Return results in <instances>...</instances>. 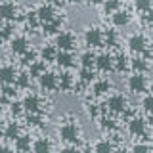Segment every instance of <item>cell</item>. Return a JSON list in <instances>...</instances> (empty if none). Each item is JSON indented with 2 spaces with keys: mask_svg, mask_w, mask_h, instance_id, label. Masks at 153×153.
<instances>
[{
  "mask_svg": "<svg viewBox=\"0 0 153 153\" xmlns=\"http://www.w3.org/2000/svg\"><path fill=\"white\" fill-rule=\"evenodd\" d=\"M59 138L65 143H73V146H76V143L82 140L80 124L76 123L73 117H65V121L61 123V126H59Z\"/></svg>",
  "mask_w": 153,
  "mask_h": 153,
  "instance_id": "1",
  "label": "cell"
},
{
  "mask_svg": "<svg viewBox=\"0 0 153 153\" xmlns=\"http://www.w3.org/2000/svg\"><path fill=\"white\" fill-rule=\"evenodd\" d=\"M126 46H128V50H130L132 54L142 56L143 52H146L147 48H149V40H147L146 35H142V33H134V35L128 36Z\"/></svg>",
  "mask_w": 153,
  "mask_h": 153,
  "instance_id": "2",
  "label": "cell"
},
{
  "mask_svg": "<svg viewBox=\"0 0 153 153\" xmlns=\"http://www.w3.org/2000/svg\"><path fill=\"white\" fill-rule=\"evenodd\" d=\"M84 44L92 50V48H102L105 44V35L102 29L98 27H88L84 31Z\"/></svg>",
  "mask_w": 153,
  "mask_h": 153,
  "instance_id": "3",
  "label": "cell"
},
{
  "mask_svg": "<svg viewBox=\"0 0 153 153\" xmlns=\"http://www.w3.org/2000/svg\"><path fill=\"white\" fill-rule=\"evenodd\" d=\"M105 107H107V111L113 113V115H124V111L128 109V102H126V98H124L123 94H113V96H109Z\"/></svg>",
  "mask_w": 153,
  "mask_h": 153,
  "instance_id": "4",
  "label": "cell"
},
{
  "mask_svg": "<svg viewBox=\"0 0 153 153\" xmlns=\"http://www.w3.org/2000/svg\"><path fill=\"white\" fill-rule=\"evenodd\" d=\"M56 48L57 50H65V52H73L75 50V46H76V38L73 33H69V31H61V33H57L56 35Z\"/></svg>",
  "mask_w": 153,
  "mask_h": 153,
  "instance_id": "5",
  "label": "cell"
},
{
  "mask_svg": "<svg viewBox=\"0 0 153 153\" xmlns=\"http://www.w3.org/2000/svg\"><path fill=\"white\" fill-rule=\"evenodd\" d=\"M126 86L132 94H142L147 90V79L143 73H132L126 80Z\"/></svg>",
  "mask_w": 153,
  "mask_h": 153,
  "instance_id": "6",
  "label": "cell"
},
{
  "mask_svg": "<svg viewBox=\"0 0 153 153\" xmlns=\"http://www.w3.org/2000/svg\"><path fill=\"white\" fill-rule=\"evenodd\" d=\"M38 86H40V90H44V92H52V90L59 88V76L56 73H52V71H46V73L38 79Z\"/></svg>",
  "mask_w": 153,
  "mask_h": 153,
  "instance_id": "7",
  "label": "cell"
},
{
  "mask_svg": "<svg viewBox=\"0 0 153 153\" xmlns=\"http://www.w3.org/2000/svg\"><path fill=\"white\" fill-rule=\"evenodd\" d=\"M29 48H31V44H29V38L23 36V35H17V36H13L12 40H10V52H12V54H16V56H23Z\"/></svg>",
  "mask_w": 153,
  "mask_h": 153,
  "instance_id": "8",
  "label": "cell"
},
{
  "mask_svg": "<svg viewBox=\"0 0 153 153\" xmlns=\"http://www.w3.org/2000/svg\"><path fill=\"white\" fill-rule=\"evenodd\" d=\"M146 132H147V124L142 117H132L130 121H128V134H130V136L142 138V136H146Z\"/></svg>",
  "mask_w": 153,
  "mask_h": 153,
  "instance_id": "9",
  "label": "cell"
},
{
  "mask_svg": "<svg viewBox=\"0 0 153 153\" xmlns=\"http://www.w3.org/2000/svg\"><path fill=\"white\" fill-rule=\"evenodd\" d=\"M21 102H23V107H25L27 113H38V111H40V107H42L40 96L35 94V92H29L25 98L21 100Z\"/></svg>",
  "mask_w": 153,
  "mask_h": 153,
  "instance_id": "10",
  "label": "cell"
},
{
  "mask_svg": "<svg viewBox=\"0 0 153 153\" xmlns=\"http://www.w3.org/2000/svg\"><path fill=\"white\" fill-rule=\"evenodd\" d=\"M36 13H38V19H40L42 25H44V23L54 21V19L57 17V16H56V6H52V4H46V2H42L40 6L36 8Z\"/></svg>",
  "mask_w": 153,
  "mask_h": 153,
  "instance_id": "11",
  "label": "cell"
},
{
  "mask_svg": "<svg viewBox=\"0 0 153 153\" xmlns=\"http://www.w3.org/2000/svg\"><path fill=\"white\" fill-rule=\"evenodd\" d=\"M96 69L105 73V71H111L115 69V56H111L109 52H103L96 57Z\"/></svg>",
  "mask_w": 153,
  "mask_h": 153,
  "instance_id": "12",
  "label": "cell"
},
{
  "mask_svg": "<svg viewBox=\"0 0 153 153\" xmlns=\"http://www.w3.org/2000/svg\"><path fill=\"white\" fill-rule=\"evenodd\" d=\"M16 17H17L16 2H8V0L0 2V19H2V21H13Z\"/></svg>",
  "mask_w": 153,
  "mask_h": 153,
  "instance_id": "13",
  "label": "cell"
},
{
  "mask_svg": "<svg viewBox=\"0 0 153 153\" xmlns=\"http://www.w3.org/2000/svg\"><path fill=\"white\" fill-rule=\"evenodd\" d=\"M33 153H54V143L48 136H40L33 142Z\"/></svg>",
  "mask_w": 153,
  "mask_h": 153,
  "instance_id": "14",
  "label": "cell"
},
{
  "mask_svg": "<svg viewBox=\"0 0 153 153\" xmlns=\"http://www.w3.org/2000/svg\"><path fill=\"white\" fill-rule=\"evenodd\" d=\"M17 71L13 65H2L0 67V84H16Z\"/></svg>",
  "mask_w": 153,
  "mask_h": 153,
  "instance_id": "15",
  "label": "cell"
},
{
  "mask_svg": "<svg viewBox=\"0 0 153 153\" xmlns=\"http://www.w3.org/2000/svg\"><path fill=\"white\" fill-rule=\"evenodd\" d=\"M56 63L61 67V69H71L75 65V56L73 52H65V50H59L57 52V57H56Z\"/></svg>",
  "mask_w": 153,
  "mask_h": 153,
  "instance_id": "16",
  "label": "cell"
},
{
  "mask_svg": "<svg viewBox=\"0 0 153 153\" xmlns=\"http://www.w3.org/2000/svg\"><path fill=\"white\" fill-rule=\"evenodd\" d=\"M149 59H146L143 56H136L130 59V69L134 71V73H143L146 75L147 71H149Z\"/></svg>",
  "mask_w": 153,
  "mask_h": 153,
  "instance_id": "17",
  "label": "cell"
},
{
  "mask_svg": "<svg viewBox=\"0 0 153 153\" xmlns=\"http://www.w3.org/2000/svg\"><path fill=\"white\" fill-rule=\"evenodd\" d=\"M111 23L113 27H126L128 23H130V12H126V10H117L115 13H111Z\"/></svg>",
  "mask_w": 153,
  "mask_h": 153,
  "instance_id": "18",
  "label": "cell"
},
{
  "mask_svg": "<svg viewBox=\"0 0 153 153\" xmlns=\"http://www.w3.org/2000/svg\"><path fill=\"white\" fill-rule=\"evenodd\" d=\"M57 48L56 44H44L40 48V52H38V56H40V59L42 61H46V63H52V61H56V57H57Z\"/></svg>",
  "mask_w": 153,
  "mask_h": 153,
  "instance_id": "19",
  "label": "cell"
},
{
  "mask_svg": "<svg viewBox=\"0 0 153 153\" xmlns=\"http://www.w3.org/2000/svg\"><path fill=\"white\" fill-rule=\"evenodd\" d=\"M13 143H16V151H19V153L31 151V147H33V140H31L29 134H21L19 138L13 140Z\"/></svg>",
  "mask_w": 153,
  "mask_h": 153,
  "instance_id": "20",
  "label": "cell"
},
{
  "mask_svg": "<svg viewBox=\"0 0 153 153\" xmlns=\"http://www.w3.org/2000/svg\"><path fill=\"white\" fill-rule=\"evenodd\" d=\"M17 86L16 84H2V94H0V103L12 102L13 98L17 96Z\"/></svg>",
  "mask_w": 153,
  "mask_h": 153,
  "instance_id": "21",
  "label": "cell"
},
{
  "mask_svg": "<svg viewBox=\"0 0 153 153\" xmlns=\"http://www.w3.org/2000/svg\"><path fill=\"white\" fill-rule=\"evenodd\" d=\"M25 123H27V126H31V128H42V126L46 124L42 111H38V113H29L27 119H25Z\"/></svg>",
  "mask_w": 153,
  "mask_h": 153,
  "instance_id": "22",
  "label": "cell"
},
{
  "mask_svg": "<svg viewBox=\"0 0 153 153\" xmlns=\"http://www.w3.org/2000/svg\"><path fill=\"white\" fill-rule=\"evenodd\" d=\"M75 84H76V79L71 73H63V75L59 76V90H61V92L75 90Z\"/></svg>",
  "mask_w": 153,
  "mask_h": 153,
  "instance_id": "23",
  "label": "cell"
},
{
  "mask_svg": "<svg viewBox=\"0 0 153 153\" xmlns=\"http://www.w3.org/2000/svg\"><path fill=\"white\" fill-rule=\"evenodd\" d=\"M2 136L6 138L8 142H13L16 138L21 136V126H19L17 123H8V124H6V130H4Z\"/></svg>",
  "mask_w": 153,
  "mask_h": 153,
  "instance_id": "24",
  "label": "cell"
},
{
  "mask_svg": "<svg viewBox=\"0 0 153 153\" xmlns=\"http://www.w3.org/2000/svg\"><path fill=\"white\" fill-rule=\"evenodd\" d=\"M44 73H46V61L36 59L33 65H29V75H31L33 79H40Z\"/></svg>",
  "mask_w": 153,
  "mask_h": 153,
  "instance_id": "25",
  "label": "cell"
},
{
  "mask_svg": "<svg viewBox=\"0 0 153 153\" xmlns=\"http://www.w3.org/2000/svg\"><path fill=\"white\" fill-rule=\"evenodd\" d=\"M100 128H102L103 132H113V130L119 128V123H117V119L103 115V117H100Z\"/></svg>",
  "mask_w": 153,
  "mask_h": 153,
  "instance_id": "26",
  "label": "cell"
},
{
  "mask_svg": "<svg viewBox=\"0 0 153 153\" xmlns=\"http://www.w3.org/2000/svg\"><path fill=\"white\" fill-rule=\"evenodd\" d=\"M115 151V146L111 140L103 138V140H98L94 143V153H113Z\"/></svg>",
  "mask_w": 153,
  "mask_h": 153,
  "instance_id": "27",
  "label": "cell"
},
{
  "mask_svg": "<svg viewBox=\"0 0 153 153\" xmlns=\"http://www.w3.org/2000/svg\"><path fill=\"white\" fill-rule=\"evenodd\" d=\"M61 25H63L61 17H56L54 21L44 23V25H42V29H44V35H57V33H61Z\"/></svg>",
  "mask_w": 153,
  "mask_h": 153,
  "instance_id": "28",
  "label": "cell"
},
{
  "mask_svg": "<svg viewBox=\"0 0 153 153\" xmlns=\"http://www.w3.org/2000/svg\"><path fill=\"white\" fill-rule=\"evenodd\" d=\"M94 94L96 96H103L107 94L109 90H111V82H109L107 79H100V80H94V86H92Z\"/></svg>",
  "mask_w": 153,
  "mask_h": 153,
  "instance_id": "29",
  "label": "cell"
},
{
  "mask_svg": "<svg viewBox=\"0 0 153 153\" xmlns=\"http://www.w3.org/2000/svg\"><path fill=\"white\" fill-rule=\"evenodd\" d=\"M25 23H27V27L31 29V31H36L38 27H42L40 19H38L36 10H35V12H27V13H25Z\"/></svg>",
  "mask_w": 153,
  "mask_h": 153,
  "instance_id": "30",
  "label": "cell"
},
{
  "mask_svg": "<svg viewBox=\"0 0 153 153\" xmlns=\"http://www.w3.org/2000/svg\"><path fill=\"white\" fill-rule=\"evenodd\" d=\"M96 56L92 50H86V52H82V54H80V65L82 67H90V69H92V67H96Z\"/></svg>",
  "mask_w": 153,
  "mask_h": 153,
  "instance_id": "31",
  "label": "cell"
},
{
  "mask_svg": "<svg viewBox=\"0 0 153 153\" xmlns=\"http://www.w3.org/2000/svg\"><path fill=\"white\" fill-rule=\"evenodd\" d=\"M128 67H130V59H128L124 54H117V56H115V71L123 73V71L128 69Z\"/></svg>",
  "mask_w": 153,
  "mask_h": 153,
  "instance_id": "32",
  "label": "cell"
},
{
  "mask_svg": "<svg viewBox=\"0 0 153 153\" xmlns=\"http://www.w3.org/2000/svg\"><path fill=\"white\" fill-rule=\"evenodd\" d=\"M79 80L82 84H92L94 82V71L90 67H80L79 71Z\"/></svg>",
  "mask_w": 153,
  "mask_h": 153,
  "instance_id": "33",
  "label": "cell"
},
{
  "mask_svg": "<svg viewBox=\"0 0 153 153\" xmlns=\"http://www.w3.org/2000/svg\"><path fill=\"white\" fill-rule=\"evenodd\" d=\"M31 80H33V76L29 75V71L27 73H19L17 79H16V86L19 90H27L29 86H31Z\"/></svg>",
  "mask_w": 153,
  "mask_h": 153,
  "instance_id": "34",
  "label": "cell"
},
{
  "mask_svg": "<svg viewBox=\"0 0 153 153\" xmlns=\"http://www.w3.org/2000/svg\"><path fill=\"white\" fill-rule=\"evenodd\" d=\"M38 57H40V56H38V52H36V50H33V48H29L25 54L21 56V63L25 65V67H29V65H33V63H35Z\"/></svg>",
  "mask_w": 153,
  "mask_h": 153,
  "instance_id": "35",
  "label": "cell"
},
{
  "mask_svg": "<svg viewBox=\"0 0 153 153\" xmlns=\"http://www.w3.org/2000/svg\"><path fill=\"white\" fill-rule=\"evenodd\" d=\"M102 8H103V13H109V16H111L117 10H121V0H103Z\"/></svg>",
  "mask_w": 153,
  "mask_h": 153,
  "instance_id": "36",
  "label": "cell"
},
{
  "mask_svg": "<svg viewBox=\"0 0 153 153\" xmlns=\"http://www.w3.org/2000/svg\"><path fill=\"white\" fill-rule=\"evenodd\" d=\"M134 8H136L138 12H142V13L151 12V8H153V0H134Z\"/></svg>",
  "mask_w": 153,
  "mask_h": 153,
  "instance_id": "37",
  "label": "cell"
},
{
  "mask_svg": "<svg viewBox=\"0 0 153 153\" xmlns=\"http://www.w3.org/2000/svg\"><path fill=\"white\" fill-rule=\"evenodd\" d=\"M23 111H25L23 102H10V113H12V117H19Z\"/></svg>",
  "mask_w": 153,
  "mask_h": 153,
  "instance_id": "38",
  "label": "cell"
},
{
  "mask_svg": "<svg viewBox=\"0 0 153 153\" xmlns=\"http://www.w3.org/2000/svg\"><path fill=\"white\" fill-rule=\"evenodd\" d=\"M142 107L147 115H153V94H147L146 98L142 100Z\"/></svg>",
  "mask_w": 153,
  "mask_h": 153,
  "instance_id": "39",
  "label": "cell"
},
{
  "mask_svg": "<svg viewBox=\"0 0 153 153\" xmlns=\"http://www.w3.org/2000/svg\"><path fill=\"white\" fill-rule=\"evenodd\" d=\"M130 153H151V151H149V146H147V143L140 142V143H134L132 146Z\"/></svg>",
  "mask_w": 153,
  "mask_h": 153,
  "instance_id": "40",
  "label": "cell"
},
{
  "mask_svg": "<svg viewBox=\"0 0 153 153\" xmlns=\"http://www.w3.org/2000/svg\"><path fill=\"white\" fill-rule=\"evenodd\" d=\"M105 42H107V46H115L117 44V33L115 31H105Z\"/></svg>",
  "mask_w": 153,
  "mask_h": 153,
  "instance_id": "41",
  "label": "cell"
},
{
  "mask_svg": "<svg viewBox=\"0 0 153 153\" xmlns=\"http://www.w3.org/2000/svg\"><path fill=\"white\" fill-rule=\"evenodd\" d=\"M86 111H88L90 117H98V115H100V109H98V105H96V103H90L88 107H86Z\"/></svg>",
  "mask_w": 153,
  "mask_h": 153,
  "instance_id": "42",
  "label": "cell"
},
{
  "mask_svg": "<svg viewBox=\"0 0 153 153\" xmlns=\"http://www.w3.org/2000/svg\"><path fill=\"white\" fill-rule=\"evenodd\" d=\"M59 153H80V151H79V147H76V146L69 143V146H65V147H63V149H61Z\"/></svg>",
  "mask_w": 153,
  "mask_h": 153,
  "instance_id": "43",
  "label": "cell"
},
{
  "mask_svg": "<svg viewBox=\"0 0 153 153\" xmlns=\"http://www.w3.org/2000/svg\"><path fill=\"white\" fill-rule=\"evenodd\" d=\"M86 4H88V6H102L103 0H86Z\"/></svg>",
  "mask_w": 153,
  "mask_h": 153,
  "instance_id": "44",
  "label": "cell"
},
{
  "mask_svg": "<svg viewBox=\"0 0 153 153\" xmlns=\"http://www.w3.org/2000/svg\"><path fill=\"white\" fill-rule=\"evenodd\" d=\"M0 153H13V149L8 146H0Z\"/></svg>",
  "mask_w": 153,
  "mask_h": 153,
  "instance_id": "45",
  "label": "cell"
},
{
  "mask_svg": "<svg viewBox=\"0 0 153 153\" xmlns=\"http://www.w3.org/2000/svg\"><path fill=\"white\" fill-rule=\"evenodd\" d=\"M44 2H46V4H52V6H59L63 0H44Z\"/></svg>",
  "mask_w": 153,
  "mask_h": 153,
  "instance_id": "46",
  "label": "cell"
},
{
  "mask_svg": "<svg viewBox=\"0 0 153 153\" xmlns=\"http://www.w3.org/2000/svg\"><path fill=\"white\" fill-rule=\"evenodd\" d=\"M4 130H6V123H4L2 119H0V136L4 134Z\"/></svg>",
  "mask_w": 153,
  "mask_h": 153,
  "instance_id": "47",
  "label": "cell"
},
{
  "mask_svg": "<svg viewBox=\"0 0 153 153\" xmlns=\"http://www.w3.org/2000/svg\"><path fill=\"white\" fill-rule=\"evenodd\" d=\"M113 153H130V151H126V149H124V147H119V149H115Z\"/></svg>",
  "mask_w": 153,
  "mask_h": 153,
  "instance_id": "48",
  "label": "cell"
},
{
  "mask_svg": "<svg viewBox=\"0 0 153 153\" xmlns=\"http://www.w3.org/2000/svg\"><path fill=\"white\" fill-rule=\"evenodd\" d=\"M63 2H67V4H76L79 0H63Z\"/></svg>",
  "mask_w": 153,
  "mask_h": 153,
  "instance_id": "49",
  "label": "cell"
},
{
  "mask_svg": "<svg viewBox=\"0 0 153 153\" xmlns=\"http://www.w3.org/2000/svg\"><path fill=\"white\" fill-rule=\"evenodd\" d=\"M82 153H94V151H92V147H86V149H84Z\"/></svg>",
  "mask_w": 153,
  "mask_h": 153,
  "instance_id": "50",
  "label": "cell"
},
{
  "mask_svg": "<svg viewBox=\"0 0 153 153\" xmlns=\"http://www.w3.org/2000/svg\"><path fill=\"white\" fill-rule=\"evenodd\" d=\"M149 151H151V153H153V142H151V143H149Z\"/></svg>",
  "mask_w": 153,
  "mask_h": 153,
  "instance_id": "51",
  "label": "cell"
},
{
  "mask_svg": "<svg viewBox=\"0 0 153 153\" xmlns=\"http://www.w3.org/2000/svg\"><path fill=\"white\" fill-rule=\"evenodd\" d=\"M0 111H2V103H0Z\"/></svg>",
  "mask_w": 153,
  "mask_h": 153,
  "instance_id": "52",
  "label": "cell"
},
{
  "mask_svg": "<svg viewBox=\"0 0 153 153\" xmlns=\"http://www.w3.org/2000/svg\"><path fill=\"white\" fill-rule=\"evenodd\" d=\"M25 153H33V151H25Z\"/></svg>",
  "mask_w": 153,
  "mask_h": 153,
  "instance_id": "53",
  "label": "cell"
},
{
  "mask_svg": "<svg viewBox=\"0 0 153 153\" xmlns=\"http://www.w3.org/2000/svg\"><path fill=\"white\" fill-rule=\"evenodd\" d=\"M8 2H13V0H8Z\"/></svg>",
  "mask_w": 153,
  "mask_h": 153,
  "instance_id": "54",
  "label": "cell"
}]
</instances>
